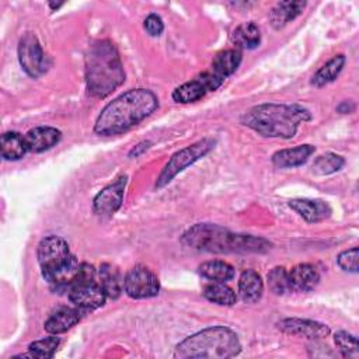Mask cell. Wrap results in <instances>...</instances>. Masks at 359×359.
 <instances>
[{
	"label": "cell",
	"mask_w": 359,
	"mask_h": 359,
	"mask_svg": "<svg viewBox=\"0 0 359 359\" xmlns=\"http://www.w3.org/2000/svg\"><path fill=\"white\" fill-rule=\"evenodd\" d=\"M158 108L157 95L147 88H130L100 112L94 123V132L100 136H112L129 130Z\"/></svg>",
	"instance_id": "cell-1"
},
{
	"label": "cell",
	"mask_w": 359,
	"mask_h": 359,
	"mask_svg": "<svg viewBox=\"0 0 359 359\" xmlns=\"http://www.w3.org/2000/svg\"><path fill=\"white\" fill-rule=\"evenodd\" d=\"M181 241L198 251L215 254H250L266 252L271 243L262 237L252 234L233 233L215 223H198L189 227L181 237Z\"/></svg>",
	"instance_id": "cell-2"
},
{
	"label": "cell",
	"mask_w": 359,
	"mask_h": 359,
	"mask_svg": "<svg viewBox=\"0 0 359 359\" xmlns=\"http://www.w3.org/2000/svg\"><path fill=\"white\" fill-rule=\"evenodd\" d=\"M311 121L307 108L299 104H259L241 115V123L265 137L290 139L300 123Z\"/></svg>",
	"instance_id": "cell-3"
},
{
	"label": "cell",
	"mask_w": 359,
	"mask_h": 359,
	"mask_svg": "<svg viewBox=\"0 0 359 359\" xmlns=\"http://www.w3.org/2000/svg\"><path fill=\"white\" fill-rule=\"evenodd\" d=\"M84 66L87 90L95 98H105L125 81L119 52L108 39H100L90 45Z\"/></svg>",
	"instance_id": "cell-4"
},
{
	"label": "cell",
	"mask_w": 359,
	"mask_h": 359,
	"mask_svg": "<svg viewBox=\"0 0 359 359\" xmlns=\"http://www.w3.org/2000/svg\"><path fill=\"white\" fill-rule=\"evenodd\" d=\"M241 352L237 334L223 325L209 327L182 339L175 348V358H209L226 359Z\"/></svg>",
	"instance_id": "cell-5"
},
{
	"label": "cell",
	"mask_w": 359,
	"mask_h": 359,
	"mask_svg": "<svg viewBox=\"0 0 359 359\" xmlns=\"http://www.w3.org/2000/svg\"><path fill=\"white\" fill-rule=\"evenodd\" d=\"M42 276L49 283H60L72 279L79 269V261L70 254L67 243L59 236L42 238L36 250Z\"/></svg>",
	"instance_id": "cell-6"
},
{
	"label": "cell",
	"mask_w": 359,
	"mask_h": 359,
	"mask_svg": "<svg viewBox=\"0 0 359 359\" xmlns=\"http://www.w3.org/2000/svg\"><path fill=\"white\" fill-rule=\"evenodd\" d=\"M69 300L80 310H94L104 306L107 294L100 282L95 280V269L86 262L80 264V269L67 289Z\"/></svg>",
	"instance_id": "cell-7"
},
{
	"label": "cell",
	"mask_w": 359,
	"mask_h": 359,
	"mask_svg": "<svg viewBox=\"0 0 359 359\" xmlns=\"http://www.w3.org/2000/svg\"><path fill=\"white\" fill-rule=\"evenodd\" d=\"M215 143L216 142L213 139L205 137V139L198 140L194 144H189V146L178 150L177 153H174L171 156V158L167 161V164L163 167L161 172L158 174L154 188L160 189V188L165 187L167 184H170L178 172H181L188 165L194 164L195 161H198L199 158L206 156L215 147Z\"/></svg>",
	"instance_id": "cell-8"
},
{
	"label": "cell",
	"mask_w": 359,
	"mask_h": 359,
	"mask_svg": "<svg viewBox=\"0 0 359 359\" xmlns=\"http://www.w3.org/2000/svg\"><path fill=\"white\" fill-rule=\"evenodd\" d=\"M18 60L22 67V70L29 76V77H41L49 67L48 57L38 41V38L27 32L21 36L18 42Z\"/></svg>",
	"instance_id": "cell-9"
},
{
	"label": "cell",
	"mask_w": 359,
	"mask_h": 359,
	"mask_svg": "<svg viewBox=\"0 0 359 359\" xmlns=\"http://www.w3.org/2000/svg\"><path fill=\"white\" fill-rule=\"evenodd\" d=\"M123 290L130 299L154 297L160 292V280L147 266L135 265L123 278Z\"/></svg>",
	"instance_id": "cell-10"
},
{
	"label": "cell",
	"mask_w": 359,
	"mask_h": 359,
	"mask_svg": "<svg viewBox=\"0 0 359 359\" xmlns=\"http://www.w3.org/2000/svg\"><path fill=\"white\" fill-rule=\"evenodd\" d=\"M223 79L216 76L213 72L208 70L198 74L195 79L178 86L172 91V100L180 104H189L199 101L209 91L217 90L223 84Z\"/></svg>",
	"instance_id": "cell-11"
},
{
	"label": "cell",
	"mask_w": 359,
	"mask_h": 359,
	"mask_svg": "<svg viewBox=\"0 0 359 359\" xmlns=\"http://www.w3.org/2000/svg\"><path fill=\"white\" fill-rule=\"evenodd\" d=\"M128 182V175H119L114 182L102 188L93 199V210L98 216H111L122 205L123 191Z\"/></svg>",
	"instance_id": "cell-12"
},
{
	"label": "cell",
	"mask_w": 359,
	"mask_h": 359,
	"mask_svg": "<svg viewBox=\"0 0 359 359\" xmlns=\"http://www.w3.org/2000/svg\"><path fill=\"white\" fill-rule=\"evenodd\" d=\"M278 328L282 332L304 337L307 339H321L328 337L330 327L324 323L307 320V318H297V317H289L280 320L278 324Z\"/></svg>",
	"instance_id": "cell-13"
},
{
	"label": "cell",
	"mask_w": 359,
	"mask_h": 359,
	"mask_svg": "<svg viewBox=\"0 0 359 359\" xmlns=\"http://www.w3.org/2000/svg\"><path fill=\"white\" fill-rule=\"evenodd\" d=\"M289 208H292L300 217L307 223H318L331 216V206L321 199L299 198L289 201Z\"/></svg>",
	"instance_id": "cell-14"
},
{
	"label": "cell",
	"mask_w": 359,
	"mask_h": 359,
	"mask_svg": "<svg viewBox=\"0 0 359 359\" xmlns=\"http://www.w3.org/2000/svg\"><path fill=\"white\" fill-rule=\"evenodd\" d=\"M62 137V132L52 126H36L27 132L25 142L28 151L42 153L45 150L52 149L59 143Z\"/></svg>",
	"instance_id": "cell-15"
},
{
	"label": "cell",
	"mask_w": 359,
	"mask_h": 359,
	"mask_svg": "<svg viewBox=\"0 0 359 359\" xmlns=\"http://www.w3.org/2000/svg\"><path fill=\"white\" fill-rule=\"evenodd\" d=\"M316 151L311 144H299L292 149H282L273 153L272 164L278 168H292L304 164L309 157Z\"/></svg>",
	"instance_id": "cell-16"
},
{
	"label": "cell",
	"mask_w": 359,
	"mask_h": 359,
	"mask_svg": "<svg viewBox=\"0 0 359 359\" xmlns=\"http://www.w3.org/2000/svg\"><path fill=\"white\" fill-rule=\"evenodd\" d=\"M292 290L310 292L320 282V273L311 264H299L289 271Z\"/></svg>",
	"instance_id": "cell-17"
},
{
	"label": "cell",
	"mask_w": 359,
	"mask_h": 359,
	"mask_svg": "<svg viewBox=\"0 0 359 359\" xmlns=\"http://www.w3.org/2000/svg\"><path fill=\"white\" fill-rule=\"evenodd\" d=\"M304 7H306V1H302V0L279 1L271 10L269 21L275 29H279L285 27L287 22L293 21L297 15H300Z\"/></svg>",
	"instance_id": "cell-18"
},
{
	"label": "cell",
	"mask_w": 359,
	"mask_h": 359,
	"mask_svg": "<svg viewBox=\"0 0 359 359\" xmlns=\"http://www.w3.org/2000/svg\"><path fill=\"white\" fill-rule=\"evenodd\" d=\"M264 293V282L254 269L244 271L238 278V294L245 303H257Z\"/></svg>",
	"instance_id": "cell-19"
},
{
	"label": "cell",
	"mask_w": 359,
	"mask_h": 359,
	"mask_svg": "<svg viewBox=\"0 0 359 359\" xmlns=\"http://www.w3.org/2000/svg\"><path fill=\"white\" fill-rule=\"evenodd\" d=\"M81 318L80 309H60L56 313H53L46 321H45V331L53 335L66 332L73 325H76Z\"/></svg>",
	"instance_id": "cell-20"
},
{
	"label": "cell",
	"mask_w": 359,
	"mask_h": 359,
	"mask_svg": "<svg viewBox=\"0 0 359 359\" xmlns=\"http://www.w3.org/2000/svg\"><path fill=\"white\" fill-rule=\"evenodd\" d=\"M241 63V52L238 49H226L216 53L212 60L210 72H213L220 79L231 76Z\"/></svg>",
	"instance_id": "cell-21"
},
{
	"label": "cell",
	"mask_w": 359,
	"mask_h": 359,
	"mask_svg": "<svg viewBox=\"0 0 359 359\" xmlns=\"http://www.w3.org/2000/svg\"><path fill=\"white\" fill-rule=\"evenodd\" d=\"M230 39L238 49H254L259 45L261 32L255 22H243L233 29Z\"/></svg>",
	"instance_id": "cell-22"
},
{
	"label": "cell",
	"mask_w": 359,
	"mask_h": 359,
	"mask_svg": "<svg viewBox=\"0 0 359 359\" xmlns=\"http://www.w3.org/2000/svg\"><path fill=\"white\" fill-rule=\"evenodd\" d=\"M1 157L4 160H20L28 151L25 136L18 132H6L0 140Z\"/></svg>",
	"instance_id": "cell-23"
},
{
	"label": "cell",
	"mask_w": 359,
	"mask_h": 359,
	"mask_svg": "<svg viewBox=\"0 0 359 359\" xmlns=\"http://www.w3.org/2000/svg\"><path fill=\"white\" fill-rule=\"evenodd\" d=\"M98 279L107 297L118 299L121 296L123 289V280L121 279V275L115 266H112L111 264H102L98 271Z\"/></svg>",
	"instance_id": "cell-24"
},
{
	"label": "cell",
	"mask_w": 359,
	"mask_h": 359,
	"mask_svg": "<svg viewBox=\"0 0 359 359\" xmlns=\"http://www.w3.org/2000/svg\"><path fill=\"white\" fill-rule=\"evenodd\" d=\"M199 273L213 282H227L234 278V268L229 262L210 259L199 265Z\"/></svg>",
	"instance_id": "cell-25"
},
{
	"label": "cell",
	"mask_w": 359,
	"mask_h": 359,
	"mask_svg": "<svg viewBox=\"0 0 359 359\" xmlns=\"http://www.w3.org/2000/svg\"><path fill=\"white\" fill-rule=\"evenodd\" d=\"M344 65H345V56L335 55L316 72V74L313 76L311 84L316 87H323V86L334 81L338 77V74L341 73Z\"/></svg>",
	"instance_id": "cell-26"
},
{
	"label": "cell",
	"mask_w": 359,
	"mask_h": 359,
	"mask_svg": "<svg viewBox=\"0 0 359 359\" xmlns=\"http://www.w3.org/2000/svg\"><path fill=\"white\" fill-rule=\"evenodd\" d=\"M203 297L219 306H233L237 296L231 287L224 285V282H213L205 286Z\"/></svg>",
	"instance_id": "cell-27"
},
{
	"label": "cell",
	"mask_w": 359,
	"mask_h": 359,
	"mask_svg": "<svg viewBox=\"0 0 359 359\" xmlns=\"http://www.w3.org/2000/svg\"><path fill=\"white\" fill-rule=\"evenodd\" d=\"M345 165V160L342 156L335 153H325L318 156L311 168L316 175H330L339 171Z\"/></svg>",
	"instance_id": "cell-28"
},
{
	"label": "cell",
	"mask_w": 359,
	"mask_h": 359,
	"mask_svg": "<svg viewBox=\"0 0 359 359\" xmlns=\"http://www.w3.org/2000/svg\"><path fill=\"white\" fill-rule=\"evenodd\" d=\"M266 283L269 290L276 294L282 296L287 292L292 290L290 286V279H289V272L283 266H275L268 272L266 276Z\"/></svg>",
	"instance_id": "cell-29"
},
{
	"label": "cell",
	"mask_w": 359,
	"mask_h": 359,
	"mask_svg": "<svg viewBox=\"0 0 359 359\" xmlns=\"http://www.w3.org/2000/svg\"><path fill=\"white\" fill-rule=\"evenodd\" d=\"M60 339L57 337H55L53 334L50 337L34 341L28 345V351L32 353L34 358H39V359H48L52 358L56 352V348L59 346Z\"/></svg>",
	"instance_id": "cell-30"
},
{
	"label": "cell",
	"mask_w": 359,
	"mask_h": 359,
	"mask_svg": "<svg viewBox=\"0 0 359 359\" xmlns=\"http://www.w3.org/2000/svg\"><path fill=\"white\" fill-rule=\"evenodd\" d=\"M334 342H335L337 348L339 349V352L342 353V356H345V358L358 356V353H359L358 339L355 335L349 334L348 331H338L334 335Z\"/></svg>",
	"instance_id": "cell-31"
},
{
	"label": "cell",
	"mask_w": 359,
	"mask_h": 359,
	"mask_svg": "<svg viewBox=\"0 0 359 359\" xmlns=\"http://www.w3.org/2000/svg\"><path fill=\"white\" fill-rule=\"evenodd\" d=\"M358 255H359V250L358 247H352L349 250H344L338 254L337 257V264L342 271L346 272H352L356 273L359 266H358Z\"/></svg>",
	"instance_id": "cell-32"
},
{
	"label": "cell",
	"mask_w": 359,
	"mask_h": 359,
	"mask_svg": "<svg viewBox=\"0 0 359 359\" xmlns=\"http://www.w3.org/2000/svg\"><path fill=\"white\" fill-rule=\"evenodd\" d=\"M144 29L151 35V36H158L161 35V32L164 31V24H163V20L160 15L157 14H149L146 18H144Z\"/></svg>",
	"instance_id": "cell-33"
},
{
	"label": "cell",
	"mask_w": 359,
	"mask_h": 359,
	"mask_svg": "<svg viewBox=\"0 0 359 359\" xmlns=\"http://www.w3.org/2000/svg\"><path fill=\"white\" fill-rule=\"evenodd\" d=\"M150 147V142H142L139 144H136L130 151H129V157H137L139 154H142L144 150H147Z\"/></svg>",
	"instance_id": "cell-34"
},
{
	"label": "cell",
	"mask_w": 359,
	"mask_h": 359,
	"mask_svg": "<svg viewBox=\"0 0 359 359\" xmlns=\"http://www.w3.org/2000/svg\"><path fill=\"white\" fill-rule=\"evenodd\" d=\"M341 114H349V112H352L353 109H355V105L352 104V101H344V102H341L339 105H338V108H337Z\"/></svg>",
	"instance_id": "cell-35"
},
{
	"label": "cell",
	"mask_w": 359,
	"mask_h": 359,
	"mask_svg": "<svg viewBox=\"0 0 359 359\" xmlns=\"http://www.w3.org/2000/svg\"><path fill=\"white\" fill-rule=\"evenodd\" d=\"M49 6H50V8H52V10H57L59 7H62V6H63V3H49Z\"/></svg>",
	"instance_id": "cell-36"
}]
</instances>
